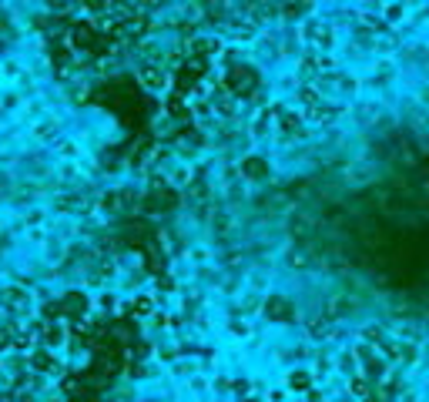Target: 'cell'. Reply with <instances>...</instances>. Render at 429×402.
<instances>
[{
    "label": "cell",
    "mask_w": 429,
    "mask_h": 402,
    "mask_svg": "<svg viewBox=\"0 0 429 402\" xmlns=\"http://www.w3.org/2000/svg\"><path fill=\"white\" fill-rule=\"evenodd\" d=\"M141 84L148 87V91H165L168 87V74L161 71V67H141Z\"/></svg>",
    "instance_id": "1"
},
{
    "label": "cell",
    "mask_w": 429,
    "mask_h": 402,
    "mask_svg": "<svg viewBox=\"0 0 429 402\" xmlns=\"http://www.w3.org/2000/svg\"><path fill=\"white\" fill-rule=\"evenodd\" d=\"M352 392H359V396H366V392H369V385H366V379H352Z\"/></svg>",
    "instance_id": "2"
},
{
    "label": "cell",
    "mask_w": 429,
    "mask_h": 402,
    "mask_svg": "<svg viewBox=\"0 0 429 402\" xmlns=\"http://www.w3.org/2000/svg\"><path fill=\"white\" fill-rule=\"evenodd\" d=\"M386 17H389V20H399V17H402V7H389V14H386Z\"/></svg>",
    "instance_id": "3"
}]
</instances>
